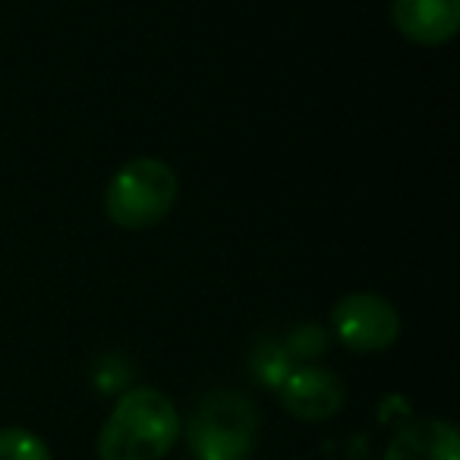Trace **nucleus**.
<instances>
[{"label":"nucleus","mask_w":460,"mask_h":460,"mask_svg":"<svg viewBox=\"0 0 460 460\" xmlns=\"http://www.w3.org/2000/svg\"><path fill=\"white\" fill-rule=\"evenodd\" d=\"M180 413L158 388H129L98 432V460H164L180 441Z\"/></svg>","instance_id":"nucleus-1"},{"label":"nucleus","mask_w":460,"mask_h":460,"mask_svg":"<svg viewBox=\"0 0 460 460\" xmlns=\"http://www.w3.org/2000/svg\"><path fill=\"white\" fill-rule=\"evenodd\" d=\"M177 173L167 161L139 155L129 158L104 190V215L120 230H148L177 205Z\"/></svg>","instance_id":"nucleus-2"},{"label":"nucleus","mask_w":460,"mask_h":460,"mask_svg":"<svg viewBox=\"0 0 460 460\" xmlns=\"http://www.w3.org/2000/svg\"><path fill=\"white\" fill-rule=\"evenodd\" d=\"M186 438L196 460H246L259 441V413L240 391H208L192 410Z\"/></svg>","instance_id":"nucleus-3"},{"label":"nucleus","mask_w":460,"mask_h":460,"mask_svg":"<svg viewBox=\"0 0 460 460\" xmlns=\"http://www.w3.org/2000/svg\"><path fill=\"white\" fill-rule=\"evenodd\" d=\"M332 332L353 353H382L401 334V315L378 294H347L332 309Z\"/></svg>","instance_id":"nucleus-4"},{"label":"nucleus","mask_w":460,"mask_h":460,"mask_svg":"<svg viewBox=\"0 0 460 460\" xmlns=\"http://www.w3.org/2000/svg\"><path fill=\"white\" fill-rule=\"evenodd\" d=\"M281 403L290 416L306 422L332 420L344 407V385L325 366H300L290 369L281 385Z\"/></svg>","instance_id":"nucleus-5"},{"label":"nucleus","mask_w":460,"mask_h":460,"mask_svg":"<svg viewBox=\"0 0 460 460\" xmlns=\"http://www.w3.org/2000/svg\"><path fill=\"white\" fill-rule=\"evenodd\" d=\"M391 20L413 45H445L460 29V0H391Z\"/></svg>","instance_id":"nucleus-6"},{"label":"nucleus","mask_w":460,"mask_h":460,"mask_svg":"<svg viewBox=\"0 0 460 460\" xmlns=\"http://www.w3.org/2000/svg\"><path fill=\"white\" fill-rule=\"evenodd\" d=\"M385 460H460L457 426L447 420H420L391 435Z\"/></svg>","instance_id":"nucleus-7"},{"label":"nucleus","mask_w":460,"mask_h":460,"mask_svg":"<svg viewBox=\"0 0 460 460\" xmlns=\"http://www.w3.org/2000/svg\"><path fill=\"white\" fill-rule=\"evenodd\" d=\"M0 460H51L48 445L22 426L0 429Z\"/></svg>","instance_id":"nucleus-8"},{"label":"nucleus","mask_w":460,"mask_h":460,"mask_svg":"<svg viewBox=\"0 0 460 460\" xmlns=\"http://www.w3.org/2000/svg\"><path fill=\"white\" fill-rule=\"evenodd\" d=\"M325 347H328V338L319 325H300V328H294V334L288 338V350L294 353L296 359L322 357Z\"/></svg>","instance_id":"nucleus-9"}]
</instances>
